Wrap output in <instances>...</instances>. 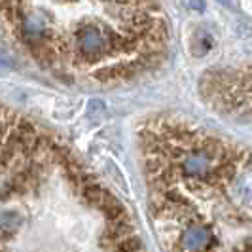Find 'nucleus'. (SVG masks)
Segmentation results:
<instances>
[{
	"label": "nucleus",
	"mask_w": 252,
	"mask_h": 252,
	"mask_svg": "<svg viewBox=\"0 0 252 252\" xmlns=\"http://www.w3.org/2000/svg\"><path fill=\"white\" fill-rule=\"evenodd\" d=\"M19 226V216L15 213H4L2 215V233L8 237L12 231H15V227Z\"/></svg>",
	"instance_id": "6"
},
{
	"label": "nucleus",
	"mask_w": 252,
	"mask_h": 252,
	"mask_svg": "<svg viewBox=\"0 0 252 252\" xmlns=\"http://www.w3.org/2000/svg\"><path fill=\"white\" fill-rule=\"evenodd\" d=\"M237 252H252V245H245V247H241Z\"/></svg>",
	"instance_id": "8"
},
{
	"label": "nucleus",
	"mask_w": 252,
	"mask_h": 252,
	"mask_svg": "<svg viewBox=\"0 0 252 252\" xmlns=\"http://www.w3.org/2000/svg\"><path fill=\"white\" fill-rule=\"evenodd\" d=\"M76 46L80 55L88 59H99L112 48H122L124 40H114L97 25H82L76 31Z\"/></svg>",
	"instance_id": "1"
},
{
	"label": "nucleus",
	"mask_w": 252,
	"mask_h": 252,
	"mask_svg": "<svg viewBox=\"0 0 252 252\" xmlns=\"http://www.w3.org/2000/svg\"><path fill=\"white\" fill-rule=\"evenodd\" d=\"M19 29H21V36L25 38L29 44L32 42H40V40H46V34H48V21L42 13H31V15H25L19 23Z\"/></svg>",
	"instance_id": "2"
},
{
	"label": "nucleus",
	"mask_w": 252,
	"mask_h": 252,
	"mask_svg": "<svg viewBox=\"0 0 252 252\" xmlns=\"http://www.w3.org/2000/svg\"><path fill=\"white\" fill-rule=\"evenodd\" d=\"M211 241H213L211 231L205 226H201V224H191L182 233V247L191 252L205 251L211 245Z\"/></svg>",
	"instance_id": "3"
},
{
	"label": "nucleus",
	"mask_w": 252,
	"mask_h": 252,
	"mask_svg": "<svg viewBox=\"0 0 252 252\" xmlns=\"http://www.w3.org/2000/svg\"><path fill=\"white\" fill-rule=\"evenodd\" d=\"M108 2H116V4H122V2H129V0H108Z\"/></svg>",
	"instance_id": "9"
},
{
	"label": "nucleus",
	"mask_w": 252,
	"mask_h": 252,
	"mask_svg": "<svg viewBox=\"0 0 252 252\" xmlns=\"http://www.w3.org/2000/svg\"><path fill=\"white\" fill-rule=\"evenodd\" d=\"M213 46H215V38L211 36L207 31L195 32V38H193V53L195 55H205Z\"/></svg>",
	"instance_id": "5"
},
{
	"label": "nucleus",
	"mask_w": 252,
	"mask_h": 252,
	"mask_svg": "<svg viewBox=\"0 0 252 252\" xmlns=\"http://www.w3.org/2000/svg\"><path fill=\"white\" fill-rule=\"evenodd\" d=\"M61 2H74V0H61Z\"/></svg>",
	"instance_id": "10"
},
{
	"label": "nucleus",
	"mask_w": 252,
	"mask_h": 252,
	"mask_svg": "<svg viewBox=\"0 0 252 252\" xmlns=\"http://www.w3.org/2000/svg\"><path fill=\"white\" fill-rule=\"evenodd\" d=\"M213 167V156L207 150L193 152L184 158L182 161V173L186 177H205Z\"/></svg>",
	"instance_id": "4"
},
{
	"label": "nucleus",
	"mask_w": 252,
	"mask_h": 252,
	"mask_svg": "<svg viewBox=\"0 0 252 252\" xmlns=\"http://www.w3.org/2000/svg\"><path fill=\"white\" fill-rule=\"evenodd\" d=\"M218 2H220L222 6H226V8H233V10L239 6V0H218Z\"/></svg>",
	"instance_id": "7"
}]
</instances>
